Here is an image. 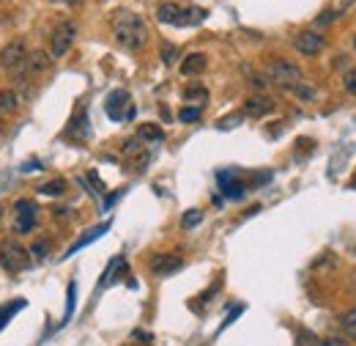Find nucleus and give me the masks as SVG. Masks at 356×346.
<instances>
[{
    "instance_id": "nucleus-15",
    "label": "nucleus",
    "mask_w": 356,
    "mask_h": 346,
    "mask_svg": "<svg viewBox=\"0 0 356 346\" xmlns=\"http://www.w3.org/2000/svg\"><path fill=\"white\" fill-rule=\"evenodd\" d=\"M66 135L74 138V140H85V138H88V116H85V110H80L77 118H71Z\"/></svg>"
},
{
    "instance_id": "nucleus-4",
    "label": "nucleus",
    "mask_w": 356,
    "mask_h": 346,
    "mask_svg": "<svg viewBox=\"0 0 356 346\" xmlns=\"http://www.w3.org/2000/svg\"><path fill=\"white\" fill-rule=\"evenodd\" d=\"M74 39H77V25L71 19H60L52 28V33H49V55L52 58H63L71 50Z\"/></svg>"
},
{
    "instance_id": "nucleus-8",
    "label": "nucleus",
    "mask_w": 356,
    "mask_h": 346,
    "mask_svg": "<svg viewBox=\"0 0 356 346\" xmlns=\"http://www.w3.org/2000/svg\"><path fill=\"white\" fill-rule=\"evenodd\" d=\"M324 47H326V39L321 33H315V30H302L293 39V50L307 55V58H315L318 52H324Z\"/></svg>"
},
{
    "instance_id": "nucleus-20",
    "label": "nucleus",
    "mask_w": 356,
    "mask_h": 346,
    "mask_svg": "<svg viewBox=\"0 0 356 346\" xmlns=\"http://www.w3.org/2000/svg\"><path fill=\"white\" fill-rule=\"evenodd\" d=\"M22 308H25V300H22V297H16V300H11V303L0 305V330H3V327H5V325H8V322H11Z\"/></svg>"
},
{
    "instance_id": "nucleus-16",
    "label": "nucleus",
    "mask_w": 356,
    "mask_h": 346,
    "mask_svg": "<svg viewBox=\"0 0 356 346\" xmlns=\"http://www.w3.org/2000/svg\"><path fill=\"white\" fill-rule=\"evenodd\" d=\"M137 138H140L143 143H162V140H165V132H162V127H157V124H140V127H137Z\"/></svg>"
},
{
    "instance_id": "nucleus-29",
    "label": "nucleus",
    "mask_w": 356,
    "mask_h": 346,
    "mask_svg": "<svg viewBox=\"0 0 356 346\" xmlns=\"http://www.w3.org/2000/svg\"><path fill=\"white\" fill-rule=\"evenodd\" d=\"M200 220H203V215H200L197 209H189V212L183 215V220H181V226H183V228H194V226H197Z\"/></svg>"
},
{
    "instance_id": "nucleus-23",
    "label": "nucleus",
    "mask_w": 356,
    "mask_h": 346,
    "mask_svg": "<svg viewBox=\"0 0 356 346\" xmlns=\"http://www.w3.org/2000/svg\"><path fill=\"white\" fill-rule=\"evenodd\" d=\"M340 327H343V333H346L348 338H354L356 341V308H351V311H346V314H343Z\"/></svg>"
},
{
    "instance_id": "nucleus-34",
    "label": "nucleus",
    "mask_w": 356,
    "mask_h": 346,
    "mask_svg": "<svg viewBox=\"0 0 356 346\" xmlns=\"http://www.w3.org/2000/svg\"><path fill=\"white\" fill-rule=\"evenodd\" d=\"M3 212H5V204H0V220H3Z\"/></svg>"
},
{
    "instance_id": "nucleus-14",
    "label": "nucleus",
    "mask_w": 356,
    "mask_h": 346,
    "mask_svg": "<svg viewBox=\"0 0 356 346\" xmlns=\"http://www.w3.org/2000/svg\"><path fill=\"white\" fill-rule=\"evenodd\" d=\"M181 6H176V3H162L159 8H157V19L162 22V25H176V28H181Z\"/></svg>"
},
{
    "instance_id": "nucleus-21",
    "label": "nucleus",
    "mask_w": 356,
    "mask_h": 346,
    "mask_svg": "<svg viewBox=\"0 0 356 346\" xmlns=\"http://www.w3.org/2000/svg\"><path fill=\"white\" fill-rule=\"evenodd\" d=\"M66 179H52V182H47V184H41L38 187V193L41 195H47V198H60L63 193H66Z\"/></svg>"
},
{
    "instance_id": "nucleus-2",
    "label": "nucleus",
    "mask_w": 356,
    "mask_h": 346,
    "mask_svg": "<svg viewBox=\"0 0 356 346\" xmlns=\"http://www.w3.org/2000/svg\"><path fill=\"white\" fill-rule=\"evenodd\" d=\"M266 77H269L271 85H277V88H282V91H293L299 83H304V80H302V69H299L293 61H285V58L271 61V63L266 66Z\"/></svg>"
},
{
    "instance_id": "nucleus-27",
    "label": "nucleus",
    "mask_w": 356,
    "mask_h": 346,
    "mask_svg": "<svg viewBox=\"0 0 356 346\" xmlns=\"http://www.w3.org/2000/svg\"><path fill=\"white\" fill-rule=\"evenodd\" d=\"M291 94H296L299 99H315V88H313V85H307V83H299Z\"/></svg>"
},
{
    "instance_id": "nucleus-6",
    "label": "nucleus",
    "mask_w": 356,
    "mask_h": 346,
    "mask_svg": "<svg viewBox=\"0 0 356 346\" xmlns=\"http://www.w3.org/2000/svg\"><path fill=\"white\" fill-rule=\"evenodd\" d=\"M104 113L113 118V121H126L135 116V107H132V99H129V91L118 88L113 91L107 99H104Z\"/></svg>"
},
{
    "instance_id": "nucleus-30",
    "label": "nucleus",
    "mask_w": 356,
    "mask_h": 346,
    "mask_svg": "<svg viewBox=\"0 0 356 346\" xmlns=\"http://www.w3.org/2000/svg\"><path fill=\"white\" fill-rule=\"evenodd\" d=\"M74 303H77V286H74V283H69V303H66V319L71 316V311H74Z\"/></svg>"
},
{
    "instance_id": "nucleus-32",
    "label": "nucleus",
    "mask_w": 356,
    "mask_h": 346,
    "mask_svg": "<svg viewBox=\"0 0 356 346\" xmlns=\"http://www.w3.org/2000/svg\"><path fill=\"white\" fill-rule=\"evenodd\" d=\"M335 17H337V14H335V11H324V14H321V17H318V25H329V22H332V19H335Z\"/></svg>"
},
{
    "instance_id": "nucleus-9",
    "label": "nucleus",
    "mask_w": 356,
    "mask_h": 346,
    "mask_svg": "<svg viewBox=\"0 0 356 346\" xmlns=\"http://www.w3.org/2000/svg\"><path fill=\"white\" fill-rule=\"evenodd\" d=\"M52 66V55L49 52H44V50H30L27 52V58H25V66L16 72L19 77H25V74H41V72H47Z\"/></svg>"
},
{
    "instance_id": "nucleus-11",
    "label": "nucleus",
    "mask_w": 356,
    "mask_h": 346,
    "mask_svg": "<svg viewBox=\"0 0 356 346\" xmlns=\"http://www.w3.org/2000/svg\"><path fill=\"white\" fill-rule=\"evenodd\" d=\"M274 110V99H269V96H263V94H255V96H249L247 102H244V113L249 116V118H263V116H269Z\"/></svg>"
},
{
    "instance_id": "nucleus-10",
    "label": "nucleus",
    "mask_w": 356,
    "mask_h": 346,
    "mask_svg": "<svg viewBox=\"0 0 356 346\" xmlns=\"http://www.w3.org/2000/svg\"><path fill=\"white\" fill-rule=\"evenodd\" d=\"M216 182H219L225 198H230V201H238V198H244V193H247V187L236 179L233 171H219V173H216Z\"/></svg>"
},
{
    "instance_id": "nucleus-36",
    "label": "nucleus",
    "mask_w": 356,
    "mask_h": 346,
    "mask_svg": "<svg viewBox=\"0 0 356 346\" xmlns=\"http://www.w3.org/2000/svg\"><path fill=\"white\" fill-rule=\"evenodd\" d=\"M354 47H356V36H354Z\"/></svg>"
},
{
    "instance_id": "nucleus-28",
    "label": "nucleus",
    "mask_w": 356,
    "mask_h": 346,
    "mask_svg": "<svg viewBox=\"0 0 356 346\" xmlns=\"http://www.w3.org/2000/svg\"><path fill=\"white\" fill-rule=\"evenodd\" d=\"M178 118H181L183 124H192V121H197V118H200V107H181Z\"/></svg>"
},
{
    "instance_id": "nucleus-24",
    "label": "nucleus",
    "mask_w": 356,
    "mask_h": 346,
    "mask_svg": "<svg viewBox=\"0 0 356 346\" xmlns=\"http://www.w3.org/2000/svg\"><path fill=\"white\" fill-rule=\"evenodd\" d=\"M47 253H49V239L47 237H38L36 242H33V248H30V259H47Z\"/></svg>"
},
{
    "instance_id": "nucleus-17",
    "label": "nucleus",
    "mask_w": 356,
    "mask_h": 346,
    "mask_svg": "<svg viewBox=\"0 0 356 346\" xmlns=\"http://www.w3.org/2000/svg\"><path fill=\"white\" fill-rule=\"evenodd\" d=\"M183 99H186L189 105H194V107L203 110V105L208 102V91H205L203 85H186V88H183Z\"/></svg>"
},
{
    "instance_id": "nucleus-5",
    "label": "nucleus",
    "mask_w": 356,
    "mask_h": 346,
    "mask_svg": "<svg viewBox=\"0 0 356 346\" xmlns=\"http://www.w3.org/2000/svg\"><path fill=\"white\" fill-rule=\"evenodd\" d=\"M36 226H38V206H36L30 198H19V201L14 204L11 228H14L16 234H30Z\"/></svg>"
},
{
    "instance_id": "nucleus-33",
    "label": "nucleus",
    "mask_w": 356,
    "mask_h": 346,
    "mask_svg": "<svg viewBox=\"0 0 356 346\" xmlns=\"http://www.w3.org/2000/svg\"><path fill=\"white\" fill-rule=\"evenodd\" d=\"M52 3H66V6H82V0H52Z\"/></svg>"
},
{
    "instance_id": "nucleus-19",
    "label": "nucleus",
    "mask_w": 356,
    "mask_h": 346,
    "mask_svg": "<svg viewBox=\"0 0 356 346\" xmlns=\"http://www.w3.org/2000/svg\"><path fill=\"white\" fill-rule=\"evenodd\" d=\"M16 107H19L16 91H14V88H0V116L16 113Z\"/></svg>"
},
{
    "instance_id": "nucleus-35",
    "label": "nucleus",
    "mask_w": 356,
    "mask_h": 346,
    "mask_svg": "<svg viewBox=\"0 0 356 346\" xmlns=\"http://www.w3.org/2000/svg\"><path fill=\"white\" fill-rule=\"evenodd\" d=\"M354 292H356V281H354Z\"/></svg>"
},
{
    "instance_id": "nucleus-18",
    "label": "nucleus",
    "mask_w": 356,
    "mask_h": 346,
    "mask_svg": "<svg viewBox=\"0 0 356 346\" xmlns=\"http://www.w3.org/2000/svg\"><path fill=\"white\" fill-rule=\"evenodd\" d=\"M107 228H110V223H102V226H96V228H91V231H88V234L82 237V239H77V242H74V245L69 248V253H66V256H74V253H77L80 248H85V245H91L93 239H99V237H102V234H104Z\"/></svg>"
},
{
    "instance_id": "nucleus-25",
    "label": "nucleus",
    "mask_w": 356,
    "mask_h": 346,
    "mask_svg": "<svg viewBox=\"0 0 356 346\" xmlns=\"http://www.w3.org/2000/svg\"><path fill=\"white\" fill-rule=\"evenodd\" d=\"M162 61H165L168 66H170V63H176L178 61V47L176 44H168V41L162 44Z\"/></svg>"
},
{
    "instance_id": "nucleus-31",
    "label": "nucleus",
    "mask_w": 356,
    "mask_h": 346,
    "mask_svg": "<svg viewBox=\"0 0 356 346\" xmlns=\"http://www.w3.org/2000/svg\"><path fill=\"white\" fill-rule=\"evenodd\" d=\"M236 124H241V116H236V113H233V116H227V118H222V121H219V129H233Z\"/></svg>"
},
{
    "instance_id": "nucleus-13",
    "label": "nucleus",
    "mask_w": 356,
    "mask_h": 346,
    "mask_svg": "<svg viewBox=\"0 0 356 346\" xmlns=\"http://www.w3.org/2000/svg\"><path fill=\"white\" fill-rule=\"evenodd\" d=\"M208 69V58L203 55V52H189V55H183V61H181V74L183 77H197V74H203Z\"/></svg>"
},
{
    "instance_id": "nucleus-1",
    "label": "nucleus",
    "mask_w": 356,
    "mask_h": 346,
    "mask_svg": "<svg viewBox=\"0 0 356 346\" xmlns=\"http://www.w3.org/2000/svg\"><path fill=\"white\" fill-rule=\"evenodd\" d=\"M110 28H113V36L115 41L129 50V52H137L146 47L148 41V25L140 14L135 11H126V8H118L113 17H110Z\"/></svg>"
},
{
    "instance_id": "nucleus-22",
    "label": "nucleus",
    "mask_w": 356,
    "mask_h": 346,
    "mask_svg": "<svg viewBox=\"0 0 356 346\" xmlns=\"http://www.w3.org/2000/svg\"><path fill=\"white\" fill-rule=\"evenodd\" d=\"M205 17H208L205 8H197V6L183 8V11H181V28H183V25H197V22H203Z\"/></svg>"
},
{
    "instance_id": "nucleus-12",
    "label": "nucleus",
    "mask_w": 356,
    "mask_h": 346,
    "mask_svg": "<svg viewBox=\"0 0 356 346\" xmlns=\"http://www.w3.org/2000/svg\"><path fill=\"white\" fill-rule=\"evenodd\" d=\"M183 267V259L170 256V253H162V256H154L151 259V272L154 275H173Z\"/></svg>"
},
{
    "instance_id": "nucleus-7",
    "label": "nucleus",
    "mask_w": 356,
    "mask_h": 346,
    "mask_svg": "<svg viewBox=\"0 0 356 346\" xmlns=\"http://www.w3.org/2000/svg\"><path fill=\"white\" fill-rule=\"evenodd\" d=\"M25 58H27V47H25V41L22 39H14V41H8L3 50H0V66L5 69V72H19L22 66H25Z\"/></svg>"
},
{
    "instance_id": "nucleus-3",
    "label": "nucleus",
    "mask_w": 356,
    "mask_h": 346,
    "mask_svg": "<svg viewBox=\"0 0 356 346\" xmlns=\"http://www.w3.org/2000/svg\"><path fill=\"white\" fill-rule=\"evenodd\" d=\"M0 267L8 275H19L30 267V250H25L16 239H0Z\"/></svg>"
},
{
    "instance_id": "nucleus-26",
    "label": "nucleus",
    "mask_w": 356,
    "mask_h": 346,
    "mask_svg": "<svg viewBox=\"0 0 356 346\" xmlns=\"http://www.w3.org/2000/svg\"><path fill=\"white\" fill-rule=\"evenodd\" d=\"M343 88H346V94L356 96V69H348V72L343 74Z\"/></svg>"
}]
</instances>
